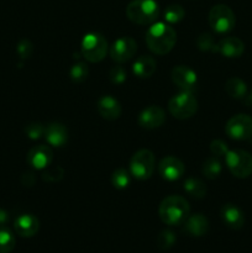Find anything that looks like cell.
I'll use <instances>...</instances> for the list:
<instances>
[{"label": "cell", "instance_id": "1", "mask_svg": "<svg viewBox=\"0 0 252 253\" xmlns=\"http://www.w3.org/2000/svg\"><path fill=\"white\" fill-rule=\"evenodd\" d=\"M177 42V32L165 22H156L146 32V43L151 52L163 56L172 51Z\"/></svg>", "mask_w": 252, "mask_h": 253}, {"label": "cell", "instance_id": "2", "mask_svg": "<svg viewBox=\"0 0 252 253\" xmlns=\"http://www.w3.org/2000/svg\"><path fill=\"white\" fill-rule=\"evenodd\" d=\"M189 203L180 195H169L165 198L158 209V214L162 222L169 226L184 224L187 217L189 216Z\"/></svg>", "mask_w": 252, "mask_h": 253}, {"label": "cell", "instance_id": "3", "mask_svg": "<svg viewBox=\"0 0 252 253\" xmlns=\"http://www.w3.org/2000/svg\"><path fill=\"white\" fill-rule=\"evenodd\" d=\"M126 16L133 24H153L160 16V6L156 0H132L126 6Z\"/></svg>", "mask_w": 252, "mask_h": 253}, {"label": "cell", "instance_id": "4", "mask_svg": "<svg viewBox=\"0 0 252 253\" xmlns=\"http://www.w3.org/2000/svg\"><path fill=\"white\" fill-rule=\"evenodd\" d=\"M82 56L91 63L103 61L108 53V41L99 32H89L83 37L81 44Z\"/></svg>", "mask_w": 252, "mask_h": 253}, {"label": "cell", "instance_id": "5", "mask_svg": "<svg viewBox=\"0 0 252 253\" xmlns=\"http://www.w3.org/2000/svg\"><path fill=\"white\" fill-rule=\"evenodd\" d=\"M168 110L178 120H185L197 113L198 100L190 91H182L170 99Z\"/></svg>", "mask_w": 252, "mask_h": 253}, {"label": "cell", "instance_id": "6", "mask_svg": "<svg viewBox=\"0 0 252 253\" xmlns=\"http://www.w3.org/2000/svg\"><path fill=\"white\" fill-rule=\"evenodd\" d=\"M236 24L234 11L225 4H217L209 12V25L217 34H227Z\"/></svg>", "mask_w": 252, "mask_h": 253}, {"label": "cell", "instance_id": "7", "mask_svg": "<svg viewBox=\"0 0 252 253\" xmlns=\"http://www.w3.org/2000/svg\"><path fill=\"white\" fill-rule=\"evenodd\" d=\"M225 162L234 177L247 178L252 173V156L246 151H229L225 156Z\"/></svg>", "mask_w": 252, "mask_h": 253}, {"label": "cell", "instance_id": "8", "mask_svg": "<svg viewBox=\"0 0 252 253\" xmlns=\"http://www.w3.org/2000/svg\"><path fill=\"white\" fill-rule=\"evenodd\" d=\"M155 170V156L150 150L137 151L130 161L131 175L138 180H146L151 178Z\"/></svg>", "mask_w": 252, "mask_h": 253}, {"label": "cell", "instance_id": "9", "mask_svg": "<svg viewBox=\"0 0 252 253\" xmlns=\"http://www.w3.org/2000/svg\"><path fill=\"white\" fill-rule=\"evenodd\" d=\"M225 132L232 140H249L252 137V118L246 114L232 116L226 123Z\"/></svg>", "mask_w": 252, "mask_h": 253}, {"label": "cell", "instance_id": "10", "mask_svg": "<svg viewBox=\"0 0 252 253\" xmlns=\"http://www.w3.org/2000/svg\"><path fill=\"white\" fill-rule=\"evenodd\" d=\"M137 51V43L130 36H124L116 40L110 48V57L116 63H125L132 59Z\"/></svg>", "mask_w": 252, "mask_h": 253}, {"label": "cell", "instance_id": "11", "mask_svg": "<svg viewBox=\"0 0 252 253\" xmlns=\"http://www.w3.org/2000/svg\"><path fill=\"white\" fill-rule=\"evenodd\" d=\"M172 81L182 91L195 90L198 84V76L190 67L177 66L172 69Z\"/></svg>", "mask_w": 252, "mask_h": 253}, {"label": "cell", "instance_id": "12", "mask_svg": "<svg viewBox=\"0 0 252 253\" xmlns=\"http://www.w3.org/2000/svg\"><path fill=\"white\" fill-rule=\"evenodd\" d=\"M184 165L182 161L173 156L165 157L158 165V172L163 179L168 182H174V180L180 179L184 174Z\"/></svg>", "mask_w": 252, "mask_h": 253}, {"label": "cell", "instance_id": "13", "mask_svg": "<svg viewBox=\"0 0 252 253\" xmlns=\"http://www.w3.org/2000/svg\"><path fill=\"white\" fill-rule=\"evenodd\" d=\"M27 163L35 169H46L53 160V152L48 146L39 145L32 147L27 153Z\"/></svg>", "mask_w": 252, "mask_h": 253}, {"label": "cell", "instance_id": "14", "mask_svg": "<svg viewBox=\"0 0 252 253\" xmlns=\"http://www.w3.org/2000/svg\"><path fill=\"white\" fill-rule=\"evenodd\" d=\"M166 120V114L162 108L157 105H151L143 109L138 115V125L146 130H155L162 126Z\"/></svg>", "mask_w": 252, "mask_h": 253}, {"label": "cell", "instance_id": "15", "mask_svg": "<svg viewBox=\"0 0 252 253\" xmlns=\"http://www.w3.org/2000/svg\"><path fill=\"white\" fill-rule=\"evenodd\" d=\"M220 215L229 229L231 230H240L245 225V215L242 210L235 204L227 203V204L222 205L221 210H220Z\"/></svg>", "mask_w": 252, "mask_h": 253}, {"label": "cell", "instance_id": "16", "mask_svg": "<svg viewBox=\"0 0 252 253\" xmlns=\"http://www.w3.org/2000/svg\"><path fill=\"white\" fill-rule=\"evenodd\" d=\"M96 109L100 116L105 120L114 121L120 118L121 115V105L114 96L104 95L101 96L96 104Z\"/></svg>", "mask_w": 252, "mask_h": 253}, {"label": "cell", "instance_id": "17", "mask_svg": "<svg viewBox=\"0 0 252 253\" xmlns=\"http://www.w3.org/2000/svg\"><path fill=\"white\" fill-rule=\"evenodd\" d=\"M14 229L16 234L21 237H32L39 232L40 221L35 215H20L14 222Z\"/></svg>", "mask_w": 252, "mask_h": 253}, {"label": "cell", "instance_id": "18", "mask_svg": "<svg viewBox=\"0 0 252 253\" xmlns=\"http://www.w3.org/2000/svg\"><path fill=\"white\" fill-rule=\"evenodd\" d=\"M44 138L53 147H62L68 141V130L63 124L52 123L44 128Z\"/></svg>", "mask_w": 252, "mask_h": 253}, {"label": "cell", "instance_id": "19", "mask_svg": "<svg viewBox=\"0 0 252 253\" xmlns=\"http://www.w3.org/2000/svg\"><path fill=\"white\" fill-rule=\"evenodd\" d=\"M184 231L194 237L204 236L209 231V220L202 214L188 216L184 221Z\"/></svg>", "mask_w": 252, "mask_h": 253}, {"label": "cell", "instance_id": "20", "mask_svg": "<svg viewBox=\"0 0 252 253\" xmlns=\"http://www.w3.org/2000/svg\"><path fill=\"white\" fill-rule=\"evenodd\" d=\"M245 44L237 37H225L217 43V52L226 58H237L242 56Z\"/></svg>", "mask_w": 252, "mask_h": 253}, {"label": "cell", "instance_id": "21", "mask_svg": "<svg viewBox=\"0 0 252 253\" xmlns=\"http://www.w3.org/2000/svg\"><path fill=\"white\" fill-rule=\"evenodd\" d=\"M156 59L151 56H141L133 62L132 72L136 77L141 79L150 78L156 72Z\"/></svg>", "mask_w": 252, "mask_h": 253}, {"label": "cell", "instance_id": "22", "mask_svg": "<svg viewBox=\"0 0 252 253\" xmlns=\"http://www.w3.org/2000/svg\"><path fill=\"white\" fill-rule=\"evenodd\" d=\"M225 91L232 99H245L247 96V85L242 79L237 77L229 78L225 83Z\"/></svg>", "mask_w": 252, "mask_h": 253}, {"label": "cell", "instance_id": "23", "mask_svg": "<svg viewBox=\"0 0 252 253\" xmlns=\"http://www.w3.org/2000/svg\"><path fill=\"white\" fill-rule=\"evenodd\" d=\"M221 163H220L219 158L211 156V157H208L204 161L202 167V173L205 178L210 180H214L216 178H219V175L221 174Z\"/></svg>", "mask_w": 252, "mask_h": 253}, {"label": "cell", "instance_id": "24", "mask_svg": "<svg viewBox=\"0 0 252 253\" xmlns=\"http://www.w3.org/2000/svg\"><path fill=\"white\" fill-rule=\"evenodd\" d=\"M184 190L195 199H202L207 194V187L202 180L197 178H187L184 182Z\"/></svg>", "mask_w": 252, "mask_h": 253}, {"label": "cell", "instance_id": "25", "mask_svg": "<svg viewBox=\"0 0 252 253\" xmlns=\"http://www.w3.org/2000/svg\"><path fill=\"white\" fill-rule=\"evenodd\" d=\"M185 11L180 5L173 4L166 7L165 12H163V17L168 24H178L184 19Z\"/></svg>", "mask_w": 252, "mask_h": 253}, {"label": "cell", "instance_id": "26", "mask_svg": "<svg viewBox=\"0 0 252 253\" xmlns=\"http://www.w3.org/2000/svg\"><path fill=\"white\" fill-rule=\"evenodd\" d=\"M111 183L116 189H125L131 183L130 173L124 168H118L111 175Z\"/></svg>", "mask_w": 252, "mask_h": 253}, {"label": "cell", "instance_id": "27", "mask_svg": "<svg viewBox=\"0 0 252 253\" xmlns=\"http://www.w3.org/2000/svg\"><path fill=\"white\" fill-rule=\"evenodd\" d=\"M175 241H177V236L170 230H163L158 234L157 239H156V245L160 250H169L170 247L174 246Z\"/></svg>", "mask_w": 252, "mask_h": 253}, {"label": "cell", "instance_id": "28", "mask_svg": "<svg viewBox=\"0 0 252 253\" xmlns=\"http://www.w3.org/2000/svg\"><path fill=\"white\" fill-rule=\"evenodd\" d=\"M15 236L7 229H0V253H10L14 250Z\"/></svg>", "mask_w": 252, "mask_h": 253}, {"label": "cell", "instance_id": "29", "mask_svg": "<svg viewBox=\"0 0 252 253\" xmlns=\"http://www.w3.org/2000/svg\"><path fill=\"white\" fill-rule=\"evenodd\" d=\"M197 46L203 52H217V43L212 35L204 32L197 39Z\"/></svg>", "mask_w": 252, "mask_h": 253}, {"label": "cell", "instance_id": "30", "mask_svg": "<svg viewBox=\"0 0 252 253\" xmlns=\"http://www.w3.org/2000/svg\"><path fill=\"white\" fill-rule=\"evenodd\" d=\"M89 76V68L85 63H76L72 66L71 71H69V77L74 83H82L85 81Z\"/></svg>", "mask_w": 252, "mask_h": 253}, {"label": "cell", "instance_id": "31", "mask_svg": "<svg viewBox=\"0 0 252 253\" xmlns=\"http://www.w3.org/2000/svg\"><path fill=\"white\" fill-rule=\"evenodd\" d=\"M64 175V169L59 166H56L53 168H47V170H44L42 173V180L43 182L48 183H57L63 178Z\"/></svg>", "mask_w": 252, "mask_h": 253}, {"label": "cell", "instance_id": "32", "mask_svg": "<svg viewBox=\"0 0 252 253\" xmlns=\"http://www.w3.org/2000/svg\"><path fill=\"white\" fill-rule=\"evenodd\" d=\"M126 78H127V72L121 66L113 67L109 72V79L114 84H123L126 81Z\"/></svg>", "mask_w": 252, "mask_h": 253}, {"label": "cell", "instance_id": "33", "mask_svg": "<svg viewBox=\"0 0 252 253\" xmlns=\"http://www.w3.org/2000/svg\"><path fill=\"white\" fill-rule=\"evenodd\" d=\"M44 126L40 123H32L25 127V133L31 140H39L44 135Z\"/></svg>", "mask_w": 252, "mask_h": 253}, {"label": "cell", "instance_id": "34", "mask_svg": "<svg viewBox=\"0 0 252 253\" xmlns=\"http://www.w3.org/2000/svg\"><path fill=\"white\" fill-rule=\"evenodd\" d=\"M17 54L20 56V58L27 59L31 57L32 51H34V47H32V43L29 41V40L24 39L17 43Z\"/></svg>", "mask_w": 252, "mask_h": 253}, {"label": "cell", "instance_id": "35", "mask_svg": "<svg viewBox=\"0 0 252 253\" xmlns=\"http://www.w3.org/2000/svg\"><path fill=\"white\" fill-rule=\"evenodd\" d=\"M210 151H211L212 156L215 157H225L226 153L229 152V148H227V145L221 140H214L211 143H210Z\"/></svg>", "mask_w": 252, "mask_h": 253}, {"label": "cell", "instance_id": "36", "mask_svg": "<svg viewBox=\"0 0 252 253\" xmlns=\"http://www.w3.org/2000/svg\"><path fill=\"white\" fill-rule=\"evenodd\" d=\"M7 220H9V215H7V212L5 211V210H2L1 208H0V226L6 224Z\"/></svg>", "mask_w": 252, "mask_h": 253}, {"label": "cell", "instance_id": "37", "mask_svg": "<svg viewBox=\"0 0 252 253\" xmlns=\"http://www.w3.org/2000/svg\"><path fill=\"white\" fill-rule=\"evenodd\" d=\"M247 103H249L250 105H252V90H251V93H250V95L247 96Z\"/></svg>", "mask_w": 252, "mask_h": 253}]
</instances>
